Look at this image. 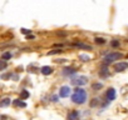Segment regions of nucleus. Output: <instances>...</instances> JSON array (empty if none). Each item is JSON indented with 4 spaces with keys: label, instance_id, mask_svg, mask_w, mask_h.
I'll list each match as a JSON object with an SVG mask.
<instances>
[{
    "label": "nucleus",
    "instance_id": "1",
    "mask_svg": "<svg viewBox=\"0 0 128 120\" xmlns=\"http://www.w3.org/2000/svg\"><path fill=\"white\" fill-rule=\"evenodd\" d=\"M72 100L76 103V104H83L86 100H87V93L80 89V88H77L74 94L72 95Z\"/></svg>",
    "mask_w": 128,
    "mask_h": 120
},
{
    "label": "nucleus",
    "instance_id": "2",
    "mask_svg": "<svg viewBox=\"0 0 128 120\" xmlns=\"http://www.w3.org/2000/svg\"><path fill=\"white\" fill-rule=\"evenodd\" d=\"M123 55L120 54V53H110V54H107L106 56H104V63L106 64H109V63H113L114 60H118V59H120Z\"/></svg>",
    "mask_w": 128,
    "mask_h": 120
},
{
    "label": "nucleus",
    "instance_id": "3",
    "mask_svg": "<svg viewBox=\"0 0 128 120\" xmlns=\"http://www.w3.org/2000/svg\"><path fill=\"white\" fill-rule=\"evenodd\" d=\"M59 95L62 98H68L70 95V88L69 86H62L59 90Z\"/></svg>",
    "mask_w": 128,
    "mask_h": 120
},
{
    "label": "nucleus",
    "instance_id": "4",
    "mask_svg": "<svg viewBox=\"0 0 128 120\" xmlns=\"http://www.w3.org/2000/svg\"><path fill=\"white\" fill-rule=\"evenodd\" d=\"M72 81H73L74 85H84V84H87V78L86 76H79V78H77Z\"/></svg>",
    "mask_w": 128,
    "mask_h": 120
},
{
    "label": "nucleus",
    "instance_id": "5",
    "mask_svg": "<svg viewBox=\"0 0 128 120\" xmlns=\"http://www.w3.org/2000/svg\"><path fill=\"white\" fill-rule=\"evenodd\" d=\"M116 71H124L126 69H128V64L127 63H118L116 64Z\"/></svg>",
    "mask_w": 128,
    "mask_h": 120
},
{
    "label": "nucleus",
    "instance_id": "6",
    "mask_svg": "<svg viewBox=\"0 0 128 120\" xmlns=\"http://www.w3.org/2000/svg\"><path fill=\"white\" fill-rule=\"evenodd\" d=\"M107 99L108 100H114L116 99V90L114 89H108V91H107Z\"/></svg>",
    "mask_w": 128,
    "mask_h": 120
},
{
    "label": "nucleus",
    "instance_id": "7",
    "mask_svg": "<svg viewBox=\"0 0 128 120\" xmlns=\"http://www.w3.org/2000/svg\"><path fill=\"white\" fill-rule=\"evenodd\" d=\"M68 120H79V114L78 111H70L68 114Z\"/></svg>",
    "mask_w": 128,
    "mask_h": 120
},
{
    "label": "nucleus",
    "instance_id": "8",
    "mask_svg": "<svg viewBox=\"0 0 128 120\" xmlns=\"http://www.w3.org/2000/svg\"><path fill=\"white\" fill-rule=\"evenodd\" d=\"M40 71H42L43 75H50V74L53 73V69H52L50 66H43Z\"/></svg>",
    "mask_w": 128,
    "mask_h": 120
},
{
    "label": "nucleus",
    "instance_id": "9",
    "mask_svg": "<svg viewBox=\"0 0 128 120\" xmlns=\"http://www.w3.org/2000/svg\"><path fill=\"white\" fill-rule=\"evenodd\" d=\"M15 106H19V108H25L26 106V104L24 103V101H22V99H16V100H14V103H13Z\"/></svg>",
    "mask_w": 128,
    "mask_h": 120
},
{
    "label": "nucleus",
    "instance_id": "10",
    "mask_svg": "<svg viewBox=\"0 0 128 120\" xmlns=\"http://www.w3.org/2000/svg\"><path fill=\"white\" fill-rule=\"evenodd\" d=\"M10 105V99L9 98H4L2 101H0V106L2 108H5V106H9Z\"/></svg>",
    "mask_w": 128,
    "mask_h": 120
},
{
    "label": "nucleus",
    "instance_id": "11",
    "mask_svg": "<svg viewBox=\"0 0 128 120\" xmlns=\"http://www.w3.org/2000/svg\"><path fill=\"white\" fill-rule=\"evenodd\" d=\"M73 45H74V46H78V48H82V49H88V50H90V49H92L89 45L83 44V43H73Z\"/></svg>",
    "mask_w": 128,
    "mask_h": 120
},
{
    "label": "nucleus",
    "instance_id": "12",
    "mask_svg": "<svg viewBox=\"0 0 128 120\" xmlns=\"http://www.w3.org/2000/svg\"><path fill=\"white\" fill-rule=\"evenodd\" d=\"M76 73V70L73 69V68H66L64 69V71H63V74H66V75H68V74H74Z\"/></svg>",
    "mask_w": 128,
    "mask_h": 120
},
{
    "label": "nucleus",
    "instance_id": "13",
    "mask_svg": "<svg viewBox=\"0 0 128 120\" xmlns=\"http://www.w3.org/2000/svg\"><path fill=\"white\" fill-rule=\"evenodd\" d=\"M20 98H22V99H28V98H29L28 90H23V91L20 93Z\"/></svg>",
    "mask_w": 128,
    "mask_h": 120
},
{
    "label": "nucleus",
    "instance_id": "14",
    "mask_svg": "<svg viewBox=\"0 0 128 120\" xmlns=\"http://www.w3.org/2000/svg\"><path fill=\"white\" fill-rule=\"evenodd\" d=\"M10 58H12V54L10 53H4L3 56H2V60H4V61H5V60H9Z\"/></svg>",
    "mask_w": 128,
    "mask_h": 120
},
{
    "label": "nucleus",
    "instance_id": "15",
    "mask_svg": "<svg viewBox=\"0 0 128 120\" xmlns=\"http://www.w3.org/2000/svg\"><path fill=\"white\" fill-rule=\"evenodd\" d=\"M100 75H102V76H107V75H108V69H107L106 66L102 68V70H100Z\"/></svg>",
    "mask_w": 128,
    "mask_h": 120
},
{
    "label": "nucleus",
    "instance_id": "16",
    "mask_svg": "<svg viewBox=\"0 0 128 120\" xmlns=\"http://www.w3.org/2000/svg\"><path fill=\"white\" fill-rule=\"evenodd\" d=\"M6 68V61L4 60H0V70H4Z\"/></svg>",
    "mask_w": 128,
    "mask_h": 120
},
{
    "label": "nucleus",
    "instance_id": "17",
    "mask_svg": "<svg viewBox=\"0 0 128 120\" xmlns=\"http://www.w3.org/2000/svg\"><path fill=\"white\" fill-rule=\"evenodd\" d=\"M94 40H96L97 44H104V43H106V40H104L103 38H96Z\"/></svg>",
    "mask_w": 128,
    "mask_h": 120
},
{
    "label": "nucleus",
    "instance_id": "18",
    "mask_svg": "<svg viewBox=\"0 0 128 120\" xmlns=\"http://www.w3.org/2000/svg\"><path fill=\"white\" fill-rule=\"evenodd\" d=\"M62 53V50H59V49H55V50H52V51H49L48 53V55H54V54H60Z\"/></svg>",
    "mask_w": 128,
    "mask_h": 120
},
{
    "label": "nucleus",
    "instance_id": "19",
    "mask_svg": "<svg viewBox=\"0 0 128 120\" xmlns=\"http://www.w3.org/2000/svg\"><path fill=\"white\" fill-rule=\"evenodd\" d=\"M110 45H112L113 48H117V46H119V41H118V40H113V41L110 43Z\"/></svg>",
    "mask_w": 128,
    "mask_h": 120
},
{
    "label": "nucleus",
    "instance_id": "20",
    "mask_svg": "<svg viewBox=\"0 0 128 120\" xmlns=\"http://www.w3.org/2000/svg\"><path fill=\"white\" fill-rule=\"evenodd\" d=\"M80 59H84L83 61H88V60H89L90 58H89V56H87V55H80Z\"/></svg>",
    "mask_w": 128,
    "mask_h": 120
},
{
    "label": "nucleus",
    "instance_id": "21",
    "mask_svg": "<svg viewBox=\"0 0 128 120\" xmlns=\"http://www.w3.org/2000/svg\"><path fill=\"white\" fill-rule=\"evenodd\" d=\"M22 33L28 35V34H30V30H29V29H22Z\"/></svg>",
    "mask_w": 128,
    "mask_h": 120
},
{
    "label": "nucleus",
    "instance_id": "22",
    "mask_svg": "<svg viewBox=\"0 0 128 120\" xmlns=\"http://www.w3.org/2000/svg\"><path fill=\"white\" fill-rule=\"evenodd\" d=\"M99 88H102V84H94L93 85V89H99Z\"/></svg>",
    "mask_w": 128,
    "mask_h": 120
},
{
    "label": "nucleus",
    "instance_id": "23",
    "mask_svg": "<svg viewBox=\"0 0 128 120\" xmlns=\"http://www.w3.org/2000/svg\"><path fill=\"white\" fill-rule=\"evenodd\" d=\"M97 103H98V99H93V101L90 103V105H92V106H94V105H96Z\"/></svg>",
    "mask_w": 128,
    "mask_h": 120
}]
</instances>
